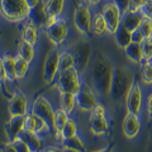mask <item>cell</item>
Masks as SVG:
<instances>
[{"label": "cell", "instance_id": "cell-1", "mask_svg": "<svg viewBox=\"0 0 152 152\" xmlns=\"http://www.w3.org/2000/svg\"><path fill=\"white\" fill-rule=\"evenodd\" d=\"M114 69L115 67H113L110 61L105 57H99L91 66V70H90L91 83L90 84L93 85L100 96H107L110 94Z\"/></svg>", "mask_w": 152, "mask_h": 152}, {"label": "cell", "instance_id": "cell-2", "mask_svg": "<svg viewBox=\"0 0 152 152\" xmlns=\"http://www.w3.org/2000/svg\"><path fill=\"white\" fill-rule=\"evenodd\" d=\"M134 81H136V77L129 69L126 67V66H118V67L114 69L109 96L115 102L124 99Z\"/></svg>", "mask_w": 152, "mask_h": 152}, {"label": "cell", "instance_id": "cell-3", "mask_svg": "<svg viewBox=\"0 0 152 152\" xmlns=\"http://www.w3.org/2000/svg\"><path fill=\"white\" fill-rule=\"evenodd\" d=\"M0 9L3 17L13 23H19L28 19L31 12L27 0H0Z\"/></svg>", "mask_w": 152, "mask_h": 152}, {"label": "cell", "instance_id": "cell-4", "mask_svg": "<svg viewBox=\"0 0 152 152\" xmlns=\"http://www.w3.org/2000/svg\"><path fill=\"white\" fill-rule=\"evenodd\" d=\"M145 103H146L145 86L138 80H136L124 98L126 110H127V113L142 115L145 112Z\"/></svg>", "mask_w": 152, "mask_h": 152}, {"label": "cell", "instance_id": "cell-5", "mask_svg": "<svg viewBox=\"0 0 152 152\" xmlns=\"http://www.w3.org/2000/svg\"><path fill=\"white\" fill-rule=\"evenodd\" d=\"M56 86L58 93H71L76 94L83 86V79L81 72L76 69H69L65 71H61L58 76L56 77Z\"/></svg>", "mask_w": 152, "mask_h": 152}, {"label": "cell", "instance_id": "cell-6", "mask_svg": "<svg viewBox=\"0 0 152 152\" xmlns=\"http://www.w3.org/2000/svg\"><path fill=\"white\" fill-rule=\"evenodd\" d=\"M109 127H110V124H109V119H108L107 107L102 102H99L96 107H94V109L90 112V117H89L90 132L95 137H102L108 133Z\"/></svg>", "mask_w": 152, "mask_h": 152}, {"label": "cell", "instance_id": "cell-7", "mask_svg": "<svg viewBox=\"0 0 152 152\" xmlns=\"http://www.w3.org/2000/svg\"><path fill=\"white\" fill-rule=\"evenodd\" d=\"M93 12L94 9L86 1H83L75 8L74 10V27L80 34L85 37L91 36V22H93Z\"/></svg>", "mask_w": 152, "mask_h": 152}, {"label": "cell", "instance_id": "cell-8", "mask_svg": "<svg viewBox=\"0 0 152 152\" xmlns=\"http://www.w3.org/2000/svg\"><path fill=\"white\" fill-rule=\"evenodd\" d=\"M99 10H100L104 19H105L109 36H114L115 32L122 27V17H123L122 9L113 0H105L102 4V7L99 8Z\"/></svg>", "mask_w": 152, "mask_h": 152}, {"label": "cell", "instance_id": "cell-9", "mask_svg": "<svg viewBox=\"0 0 152 152\" xmlns=\"http://www.w3.org/2000/svg\"><path fill=\"white\" fill-rule=\"evenodd\" d=\"M100 95L94 89V86L90 83H83L81 89L76 93V105L77 109L81 112H88L90 113L96 107V104L100 102L99 100Z\"/></svg>", "mask_w": 152, "mask_h": 152}, {"label": "cell", "instance_id": "cell-10", "mask_svg": "<svg viewBox=\"0 0 152 152\" xmlns=\"http://www.w3.org/2000/svg\"><path fill=\"white\" fill-rule=\"evenodd\" d=\"M70 51L72 52V55L75 57V67L81 74L88 71L90 60H91V56H93L91 45L86 39H79L76 41V43L72 45Z\"/></svg>", "mask_w": 152, "mask_h": 152}, {"label": "cell", "instance_id": "cell-11", "mask_svg": "<svg viewBox=\"0 0 152 152\" xmlns=\"http://www.w3.org/2000/svg\"><path fill=\"white\" fill-rule=\"evenodd\" d=\"M31 112L33 114H36L38 118H41V119L51 128V131H53L56 109L46 96H38L36 100L32 103Z\"/></svg>", "mask_w": 152, "mask_h": 152}, {"label": "cell", "instance_id": "cell-12", "mask_svg": "<svg viewBox=\"0 0 152 152\" xmlns=\"http://www.w3.org/2000/svg\"><path fill=\"white\" fill-rule=\"evenodd\" d=\"M60 55L61 52L58 50L52 48L46 56L43 64V80L47 85L53 84L60 74Z\"/></svg>", "mask_w": 152, "mask_h": 152}, {"label": "cell", "instance_id": "cell-13", "mask_svg": "<svg viewBox=\"0 0 152 152\" xmlns=\"http://www.w3.org/2000/svg\"><path fill=\"white\" fill-rule=\"evenodd\" d=\"M8 112L9 115H27L31 112V105L28 102V98L26 96L24 93H22L20 90H17L12 96L8 104Z\"/></svg>", "mask_w": 152, "mask_h": 152}, {"label": "cell", "instance_id": "cell-14", "mask_svg": "<svg viewBox=\"0 0 152 152\" xmlns=\"http://www.w3.org/2000/svg\"><path fill=\"white\" fill-rule=\"evenodd\" d=\"M69 23L65 20L64 18H60L55 24L46 28V34L48 37V39L53 43L55 46L62 45L66 41V38L69 37Z\"/></svg>", "mask_w": 152, "mask_h": 152}, {"label": "cell", "instance_id": "cell-15", "mask_svg": "<svg viewBox=\"0 0 152 152\" xmlns=\"http://www.w3.org/2000/svg\"><path fill=\"white\" fill-rule=\"evenodd\" d=\"M142 115H137V114L126 113L124 118L122 122V132L126 138L133 140L140 136L142 131Z\"/></svg>", "mask_w": 152, "mask_h": 152}, {"label": "cell", "instance_id": "cell-16", "mask_svg": "<svg viewBox=\"0 0 152 152\" xmlns=\"http://www.w3.org/2000/svg\"><path fill=\"white\" fill-rule=\"evenodd\" d=\"M24 122L26 115H14L9 118V121L5 123V134L8 141L12 142L20 136V133L24 131Z\"/></svg>", "mask_w": 152, "mask_h": 152}, {"label": "cell", "instance_id": "cell-17", "mask_svg": "<svg viewBox=\"0 0 152 152\" xmlns=\"http://www.w3.org/2000/svg\"><path fill=\"white\" fill-rule=\"evenodd\" d=\"M24 131L26 132H31V133H38V134L52 132L51 128L47 126L46 123L41 119V118H38L36 114H33L32 112H29L26 115Z\"/></svg>", "mask_w": 152, "mask_h": 152}, {"label": "cell", "instance_id": "cell-18", "mask_svg": "<svg viewBox=\"0 0 152 152\" xmlns=\"http://www.w3.org/2000/svg\"><path fill=\"white\" fill-rule=\"evenodd\" d=\"M47 19H48V14H47V12H46V4H45V0H43L39 5H37V7L31 9L29 15H28V20H29L31 23H33L36 27L43 28L45 29Z\"/></svg>", "mask_w": 152, "mask_h": 152}, {"label": "cell", "instance_id": "cell-19", "mask_svg": "<svg viewBox=\"0 0 152 152\" xmlns=\"http://www.w3.org/2000/svg\"><path fill=\"white\" fill-rule=\"evenodd\" d=\"M109 34L108 33V27L105 23L103 14L100 13L99 9H94L93 12V22H91V36L95 37H104Z\"/></svg>", "mask_w": 152, "mask_h": 152}, {"label": "cell", "instance_id": "cell-20", "mask_svg": "<svg viewBox=\"0 0 152 152\" xmlns=\"http://www.w3.org/2000/svg\"><path fill=\"white\" fill-rule=\"evenodd\" d=\"M19 137H20V138L29 146L32 152H43L45 148H46L45 141L41 137V134H38V133H31V132L23 131Z\"/></svg>", "mask_w": 152, "mask_h": 152}, {"label": "cell", "instance_id": "cell-21", "mask_svg": "<svg viewBox=\"0 0 152 152\" xmlns=\"http://www.w3.org/2000/svg\"><path fill=\"white\" fill-rule=\"evenodd\" d=\"M142 14L140 12H133V10H128L126 13H123L122 17V27L126 28L127 31L133 32L137 28H140L141 23H142Z\"/></svg>", "mask_w": 152, "mask_h": 152}, {"label": "cell", "instance_id": "cell-22", "mask_svg": "<svg viewBox=\"0 0 152 152\" xmlns=\"http://www.w3.org/2000/svg\"><path fill=\"white\" fill-rule=\"evenodd\" d=\"M3 66H4V74H5V79L9 83H14L18 80L17 76V66H15V56L10 53H4L1 56Z\"/></svg>", "mask_w": 152, "mask_h": 152}, {"label": "cell", "instance_id": "cell-23", "mask_svg": "<svg viewBox=\"0 0 152 152\" xmlns=\"http://www.w3.org/2000/svg\"><path fill=\"white\" fill-rule=\"evenodd\" d=\"M140 83L146 88H152V61L143 58L138 65Z\"/></svg>", "mask_w": 152, "mask_h": 152}, {"label": "cell", "instance_id": "cell-24", "mask_svg": "<svg viewBox=\"0 0 152 152\" xmlns=\"http://www.w3.org/2000/svg\"><path fill=\"white\" fill-rule=\"evenodd\" d=\"M123 51H124L126 57L128 58V61H131L133 65L138 66L141 64V61L145 58V57H143V52H142V47L138 43H133V42H132V43L128 47H126Z\"/></svg>", "mask_w": 152, "mask_h": 152}, {"label": "cell", "instance_id": "cell-25", "mask_svg": "<svg viewBox=\"0 0 152 152\" xmlns=\"http://www.w3.org/2000/svg\"><path fill=\"white\" fill-rule=\"evenodd\" d=\"M46 12L48 17L61 18L65 10V0H45Z\"/></svg>", "mask_w": 152, "mask_h": 152}, {"label": "cell", "instance_id": "cell-26", "mask_svg": "<svg viewBox=\"0 0 152 152\" xmlns=\"http://www.w3.org/2000/svg\"><path fill=\"white\" fill-rule=\"evenodd\" d=\"M61 147H62V148L86 152V145H85L84 140L81 138V136H79V134L70 137V138H67V140H64L62 142H61Z\"/></svg>", "mask_w": 152, "mask_h": 152}, {"label": "cell", "instance_id": "cell-27", "mask_svg": "<svg viewBox=\"0 0 152 152\" xmlns=\"http://www.w3.org/2000/svg\"><path fill=\"white\" fill-rule=\"evenodd\" d=\"M18 55L23 57L24 60H27L28 62H32L36 57V47L34 45L29 43L24 39H22L18 45Z\"/></svg>", "mask_w": 152, "mask_h": 152}, {"label": "cell", "instance_id": "cell-28", "mask_svg": "<svg viewBox=\"0 0 152 152\" xmlns=\"http://www.w3.org/2000/svg\"><path fill=\"white\" fill-rule=\"evenodd\" d=\"M60 108L71 114L77 105H76V94L71 93H60Z\"/></svg>", "mask_w": 152, "mask_h": 152}, {"label": "cell", "instance_id": "cell-29", "mask_svg": "<svg viewBox=\"0 0 152 152\" xmlns=\"http://www.w3.org/2000/svg\"><path fill=\"white\" fill-rule=\"evenodd\" d=\"M38 29H39L38 27H36L33 23L28 22L24 26V28H23V31H22V39H24V41L29 42V43L36 46V43L38 42V38H39Z\"/></svg>", "mask_w": 152, "mask_h": 152}, {"label": "cell", "instance_id": "cell-30", "mask_svg": "<svg viewBox=\"0 0 152 152\" xmlns=\"http://www.w3.org/2000/svg\"><path fill=\"white\" fill-rule=\"evenodd\" d=\"M113 37H114V41H115L117 46L121 47L122 50H124L126 47H128L132 43V32L127 31L126 28H123V27H121Z\"/></svg>", "mask_w": 152, "mask_h": 152}, {"label": "cell", "instance_id": "cell-31", "mask_svg": "<svg viewBox=\"0 0 152 152\" xmlns=\"http://www.w3.org/2000/svg\"><path fill=\"white\" fill-rule=\"evenodd\" d=\"M75 67V57L70 50H65L60 55V72Z\"/></svg>", "mask_w": 152, "mask_h": 152}, {"label": "cell", "instance_id": "cell-32", "mask_svg": "<svg viewBox=\"0 0 152 152\" xmlns=\"http://www.w3.org/2000/svg\"><path fill=\"white\" fill-rule=\"evenodd\" d=\"M29 65H31V62H28V61L24 60L23 57H20L19 55L15 56V66H17V76H18V79L26 77L28 71H29Z\"/></svg>", "mask_w": 152, "mask_h": 152}, {"label": "cell", "instance_id": "cell-33", "mask_svg": "<svg viewBox=\"0 0 152 152\" xmlns=\"http://www.w3.org/2000/svg\"><path fill=\"white\" fill-rule=\"evenodd\" d=\"M79 127H77V123H76L75 119L70 118L69 122L66 123V126L64 127V129L61 131V136H62V140H67L70 137L79 134Z\"/></svg>", "mask_w": 152, "mask_h": 152}, {"label": "cell", "instance_id": "cell-34", "mask_svg": "<svg viewBox=\"0 0 152 152\" xmlns=\"http://www.w3.org/2000/svg\"><path fill=\"white\" fill-rule=\"evenodd\" d=\"M147 121L152 122V89L146 94V103H145V112Z\"/></svg>", "mask_w": 152, "mask_h": 152}, {"label": "cell", "instance_id": "cell-35", "mask_svg": "<svg viewBox=\"0 0 152 152\" xmlns=\"http://www.w3.org/2000/svg\"><path fill=\"white\" fill-rule=\"evenodd\" d=\"M140 29H141L142 33H143L145 38H148L151 36V33H152V19H150V18H143L142 19Z\"/></svg>", "mask_w": 152, "mask_h": 152}, {"label": "cell", "instance_id": "cell-36", "mask_svg": "<svg viewBox=\"0 0 152 152\" xmlns=\"http://www.w3.org/2000/svg\"><path fill=\"white\" fill-rule=\"evenodd\" d=\"M142 52H143V57L146 60H150L152 61V43L148 41V39H145L142 42Z\"/></svg>", "mask_w": 152, "mask_h": 152}, {"label": "cell", "instance_id": "cell-37", "mask_svg": "<svg viewBox=\"0 0 152 152\" xmlns=\"http://www.w3.org/2000/svg\"><path fill=\"white\" fill-rule=\"evenodd\" d=\"M14 146H15V148L18 152H32L31 148H29V146H28L24 141H23L20 137H18V138H15L14 141H12Z\"/></svg>", "mask_w": 152, "mask_h": 152}, {"label": "cell", "instance_id": "cell-38", "mask_svg": "<svg viewBox=\"0 0 152 152\" xmlns=\"http://www.w3.org/2000/svg\"><path fill=\"white\" fill-rule=\"evenodd\" d=\"M145 39H147V38H145L143 33L141 32L140 28H137V29H134L132 32V42H133V43L142 45V42H143Z\"/></svg>", "mask_w": 152, "mask_h": 152}, {"label": "cell", "instance_id": "cell-39", "mask_svg": "<svg viewBox=\"0 0 152 152\" xmlns=\"http://www.w3.org/2000/svg\"><path fill=\"white\" fill-rule=\"evenodd\" d=\"M146 4V0H131V7H129V10L133 12H140L142 7Z\"/></svg>", "mask_w": 152, "mask_h": 152}, {"label": "cell", "instance_id": "cell-40", "mask_svg": "<svg viewBox=\"0 0 152 152\" xmlns=\"http://www.w3.org/2000/svg\"><path fill=\"white\" fill-rule=\"evenodd\" d=\"M140 13L142 14V17L143 18H150L152 19V5L151 4H145L143 7H142V9L140 10Z\"/></svg>", "mask_w": 152, "mask_h": 152}, {"label": "cell", "instance_id": "cell-41", "mask_svg": "<svg viewBox=\"0 0 152 152\" xmlns=\"http://www.w3.org/2000/svg\"><path fill=\"white\" fill-rule=\"evenodd\" d=\"M113 1H115V4L122 9V12H123V13H126V12L129 10L131 0H113Z\"/></svg>", "mask_w": 152, "mask_h": 152}, {"label": "cell", "instance_id": "cell-42", "mask_svg": "<svg viewBox=\"0 0 152 152\" xmlns=\"http://www.w3.org/2000/svg\"><path fill=\"white\" fill-rule=\"evenodd\" d=\"M1 152H18V151H17V148H15V146H14L13 142L8 141L7 143H4L1 146Z\"/></svg>", "mask_w": 152, "mask_h": 152}, {"label": "cell", "instance_id": "cell-43", "mask_svg": "<svg viewBox=\"0 0 152 152\" xmlns=\"http://www.w3.org/2000/svg\"><path fill=\"white\" fill-rule=\"evenodd\" d=\"M7 79H5V74H4V66H3V60H1V56H0V85L5 84Z\"/></svg>", "mask_w": 152, "mask_h": 152}, {"label": "cell", "instance_id": "cell-44", "mask_svg": "<svg viewBox=\"0 0 152 152\" xmlns=\"http://www.w3.org/2000/svg\"><path fill=\"white\" fill-rule=\"evenodd\" d=\"M85 1H86L91 8L96 9V8H100V7H102V4L105 1V0H85Z\"/></svg>", "mask_w": 152, "mask_h": 152}, {"label": "cell", "instance_id": "cell-45", "mask_svg": "<svg viewBox=\"0 0 152 152\" xmlns=\"http://www.w3.org/2000/svg\"><path fill=\"white\" fill-rule=\"evenodd\" d=\"M42 1H43V0H27V4H28V7L32 9V8H34L37 5H39Z\"/></svg>", "mask_w": 152, "mask_h": 152}, {"label": "cell", "instance_id": "cell-46", "mask_svg": "<svg viewBox=\"0 0 152 152\" xmlns=\"http://www.w3.org/2000/svg\"><path fill=\"white\" fill-rule=\"evenodd\" d=\"M43 152H62V148H60V147H57V146H50V147H47V148H45Z\"/></svg>", "mask_w": 152, "mask_h": 152}, {"label": "cell", "instance_id": "cell-47", "mask_svg": "<svg viewBox=\"0 0 152 152\" xmlns=\"http://www.w3.org/2000/svg\"><path fill=\"white\" fill-rule=\"evenodd\" d=\"M91 152H114V147L113 146H107V147H103V148H100V150L91 151Z\"/></svg>", "mask_w": 152, "mask_h": 152}, {"label": "cell", "instance_id": "cell-48", "mask_svg": "<svg viewBox=\"0 0 152 152\" xmlns=\"http://www.w3.org/2000/svg\"><path fill=\"white\" fill-rule=\"evenodd\" d=\"M62 152H81V151H75V150H69V148H62Z\"/></svg>", "mask_w": 152, "mask_h": 152}, {"label": "cell", "instance_id": "cell-49", "mask_svg": "<svg viewBox=\"0 0 152 152\" xmlns=\"http://www.w3.org/2000/svg\"><path fill=\"white\" fill-rule=\"evenodd\" d=\"M147 39H148V41H150V42H151V43H152V33H151V36H150V37H148V38H147Z\"/></svg>", "mask_w": 152, "mask_h": 152}, {"label": "cell", "instance_id": "cell-50", "mask_svg": "<svg viewBox=\"0 0 152 152\" xmlns=\"http://www.w3.org/2000/svg\"><path fill=\"white\" fill-rule=\"evenodd\" d=\"M146 3L147 4H151V5H152V0H146Z\"/></svg>", "mask_w": 152, "mask_h": 152}, {"label": "cell", "instance_id": "cell-51", "mask_svg": "<svg viewBox=\"0 0 152 152\" xmlns=\"http://www.w3.org/2000/svg\"><path fill=\"white\" fill-rule=\"evenodd\" d=\"M3 15V13H1V9H0V17H1Z\"/></svg>", "mask_w": 152, "mask_h": 152}, {"label": "cell", "instance_id": "cell-52", "mask_svg": "<svg viewBox=\"0 0 152 152\" xmlns=\"http://www.w3.org/2000/svg\"><path fill=\"white\" fill-rule=\"evenodd\" d=\"M83 1H85V0H83Z\"/></svg>", "mask_w": 152, "mask_h": 152}, {"label": "cell", "instance_id": "cell-53", "mask_svg": "<svg viewBox=\"0 0 152 152\" xmlns=\"http://www.w3.org/2000/svg\"><path fill=\"white\" fill-rule=\"evenodd\" d=\"M151 89H152V88H151Z\"/></svg>", "mask_w": 152, "mask_h": 152}]
</instances>
